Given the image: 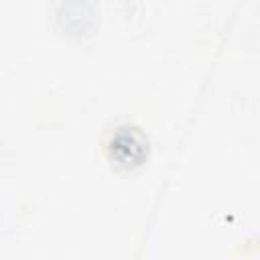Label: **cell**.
<instances>
[{"label":"cell","mask_w":260,"mask_h":260,"mask_svg":"<svg viewBox=\"0 0 260 260\" xmlns=\"http://www.w3.org/2000/svg\"><path fill=\"white\" fill-rule=\"evenodd\" d=\"M110 154L122 167L140 165L146 156V140L136 128H120L110 142Z\"/></svg>","instance_id":"cell-1"}]
</instances>
